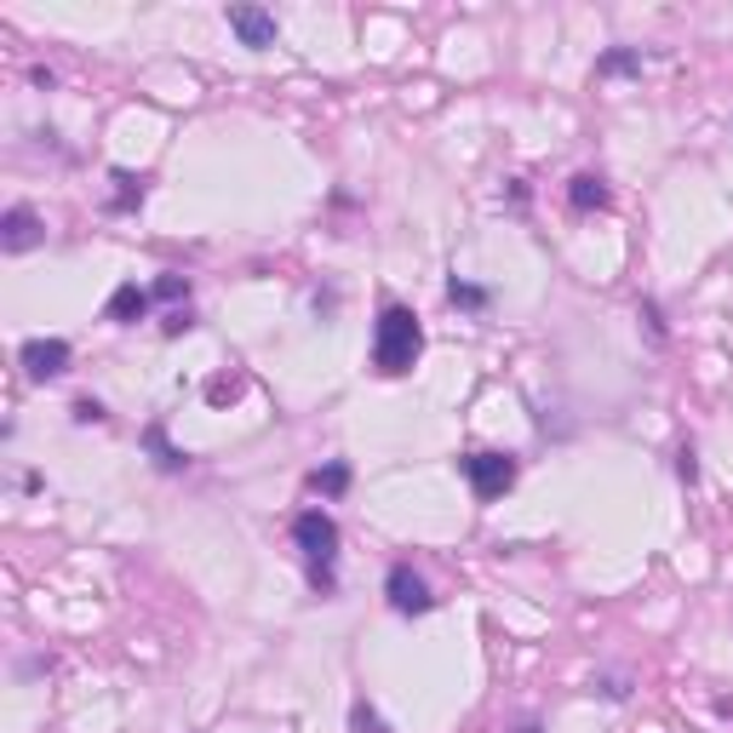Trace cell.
Wrapping results in <instances>:
<instances>
[{
  "instance_id": "obj_1",
  "label": "cell",
  "mask_w": 733,
  "mask_h": 733,
  "mask_svg": "<svg viewBox=\"0 0 733 733\" xmlns=\"http://www.w3.org/2000/svg\"><path fill=\"white\" fill-rule=\"evenodd\" d=\"M418 350H425V332H418V316H413L407 304H384L379 332H372V367H379L384 379H402V372L418 362Z\"/></svg>"
},
{
  "instance_id": "obj_2",
  "label": "cell",
  "mask_w": 733,
  "mask_h": 733,
  "mask_svg": "<svg viewBox=\"0 0 733 733\" xmlns=\"http://www.w3.org/2000/svg\"><path fill=\"white\" fill-rule=\"evenodd\" d=\"M293 539L309 557V567H316V585L327 590L332 585V562H339V522H332L327 510H304V516L293 522Z\"/></svg>"
},
{
  "instance_id": "obj_3",
  "label": "cell",
  "mask_w": 733,
  "mask_h": 733,
  "mask_svg": "<svg viewBox=\"0 0 733 733\" xmlns=\"http://www.w3.org/2000/svg\"><path fill=\"white\" fill-rule=\"evenodd\" d=\"M464 481L476 499H504V487L516 481V459L510 453H471L464 459Z\"/></svg>"
},
{
  "instance_id": "obj_4",
  "label": "cell",
  "mask_w": 733,
  "mask_h": 733,
  "mask_svg": "<svg viewBox=\"0 0 733 733\" xmlns=\"http://www.w3.org/2000/svg\"><path fill=\"white\" fill-rule=\"evenodd\" d=\"M17 362L29 367V379H58V372H70L75 350L63 344V339H29V344H24V355H17Z\"/></svg>"
},
{
  "instance_id": "obj_5",
  "label": "cell",
  "mask_w": 733,
  "mask_h": 733,
  "mask_svg": "<svg viewBox=\"0 0 733 733\" xmlns=\"http://www.w3.org/2000/svg\"><path fill=\"white\" fill-rule=\"evenodd\" d=\"M384 590H390V608H395V613H430V590H425V579H418L407 562L390 567Z\"/></svg>"
},
{
  "instance_id": "obj_6",
  "label": "cell",
  "mask_w": 733,
  "mask_h": 733,
  "mask_svg": "<svg viewBox=\"0 0 733 733\" xmlns=\"http://www.w3.org/2000/svg\"><path fill=\"white\" fill-rule=\"evenodd\" d=\"M230 29L241 35V47H253V52L276 47V17L264 7H230Z\"/></svg>"
},
{
  "instance_id": "obj_7",
  "label": "cell",
  "mask_w": 733,
  "mask_h": 733,
  "mask_svg": "<svg viewBox=\"0 0 733 733\" xmlns=\"http://www.w3.org/2000/svg\"><path fill=\"white\" fill-rule=\"evenodd\" d=\"M0 247H7V253H29V247H40V218H35L29 207H12L7 224H0Z\"/></svg>"
},
{
  "instance_id": "obj_8",
  "label": "cell",
  "mask_w": 733,
  "mask_h": 733,
  "mask_svg": "<svg viewBox=\"0 0 733 733\" xmlns=\"http://www.w3.org/2000/svg\"><path fill=\"white\" fill-rule=\"evenodd\" d=\"M149 309V293L138 281H126V286H115V298H109V321H121V327H132Z\"/></svg>"
},
{
  "instance_id": "obj_9",
  "label": "cell",
  "mask_w": 733,
  "mask_h": 733,
  "mask_svg": "<svg viewBox=\"0 0 733 733\" xmlns=\"http://www.w3.org/2000/svg\"><path fill=\"white\" fill-rule=\"evenodd\" d=\"M567 201H573V212H590V207H608V184L602 178H573V190H567Z\"/></svg>"
},
{
  "instance_id": "obj_10",
  "label": "cell",
  "mask_w": 733,
  "mask_h": 733,
  "mask_svg": "<svg viewBox=\"0 0 733 733\" xmlns=\"http://www.w3.org/2000/svg\"><path fill=\"white\" fill-rule=\"evenodd\" d=\"M316 487H321V493H344V487H350V464H327V471H316Z\"/></svg>"
},
{
  "instance_id": "obj_11",
  "label": "cell",
  "mask_w": 733,
  "mask_h": 733,
  "mask_svg": "<svg viewBox=\"0 0 733 733\" xmlns=\"http://www.w3.org/2000/svg\"><path fill=\"white\" fill-rule=\"evenodd\" d=\"M149 448H155V453H161V471H178V464H184V453H172V448H167V436H161V425H155V430H149Z\"/></svg>"
},
{
  "instance_id": "obj_12",
  "label": "cell",
  "mask_w": 733,
  "mask_h": 733,
  "mask_svg": "<svg viewBox=\"0 0 733 733\" xmlns=\"http://www.w3.org/2000/svg\"><path fill=\"white\" fill-rule=\"evenodd\" d=\"M355 733H384V722H379V710H367V705H355Z\"/></svg>"
},
{
  "instance_id": "obj_13",
  "label": "cell",
  "mask_w": 733,
  "mask_h": 733,
  "mask_svg": "<svg viewBox=\"0 0 733 733\" xmlns=\"http://www.w3.org/2000/svg\"><path fill=\"white\" fill-rule=\"evenodd\" d=\"M636 63H642L636 52H608V58H602V75H619V70H636Z\"/></svg>"
},
{
  "instance_id": "obj_14",
  "label": "cell",
  "mask_w": 733,
  "mask_h": 733,
  "mask_svg": "<svg viewBox=\"0 0 733 733\" xmlns=\"http://www.w3.org/2000/svg\"><path fill=\"white\" fill-rule=\"evenodd\" d=\"M190 293V281H178V276H161L155 281V298H184Z\"/></svg>"
},
{
  "instance_id": "obj_15",
  "label": "cell",
  "mask_w": 733,
  "mask_h": 733,
  "mask_svg": "<svg viewBox=\"0 0 733 733\" xmlns=\"http://www.w3.org/2000/svg\"><path fill=\"white\" fill-rule=\"evenodd\" d=\"M453 304H481V286H464V281H453Z\"/></svg>"
},
{
  "instance_id": "obj_16",
  "label": "cell",
  "mask_w": 733,
  "mask_h": 733,
  "mask_svg": "<svg viewBox=\"0 0 733 733\" xmlns=\"http://www.w3.org/2000/svg\"><path fill=\"white\" fill-rule=\"evenodd\" d=\"M75 418H81V425H98L103 407H98V402H75Z\"/></svg>"
}]
</instances>
